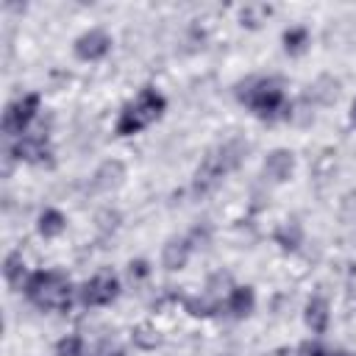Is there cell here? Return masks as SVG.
<instances>
[{"label":"cell","instance_id":"obj_1","mask_svg":"<svg viewBox=\"0 0 356 356\" xmlns=\"http://www.w3.org/2000/svg\"><path fill=\"white\" fill-rule=\"evenodd\" d=\"M22 292L42 312H70L72 298H75L72 281L61 270H33V273H28V278L22 284Z\"/></svg>","mask_w":356,"mask_h":356},{"label":"cell","instance_id":"obj_2","mask_svg":"<svg viewBox=\"0 0 356 356\" xmlns=\"http://www.w3.org/2000/svg\"><path fill=\"white\" fill-rule=\"evenodd\" d=\"M164 111H167V97L156 86H142L139 95L134 100H128L122 106V111L117 114L114 134L117 136H136L145 128H150L156 120H161Z\"/></svg>","mask_w":356,"mask_h":356},{"label":"cell","instance_id":"obj_3","mask_svg":"<svg viewBox=\"0 0 356 356\" xmlns=\"http://www.w3.org/2000/svg\"><path fill=\"white\" fill-rule=\"evenodd\" d=\"M245 156H248V142L242 139H228L220 147H214L195 172V192L197 195L211 192L228 172H234L245 161Z\"/></svg>","mask_w":356,"mask_h":356},{"label":"cell","instance_id":"obj_4","mask_svg":"<svg viewBox=\"0 0 356 356\" xmlns=\"http://www.w3.org/2000/svg\"><path fill=\"white\" fill-rule=\"evenodd\" d=\"M239 100L250 108L253 117L259 120H278V117H289V103H286V92L275 78H256L245 86V92H239Z\"/></svg>","mask_w":356,"mask_h":356},{"label":"cell","instance_id":"obj_5","mask_svg":"<svg viewBox=\"0 0 356 356\" xmlns=\"http://www.w3.org/2000/svg\"><path fill=\"white\" fill-rule=\"evenodd\" d=\"M78 298L86 309H100V306H111L120 298V278L114 270H100L95 273L89 281H83V286L78 289Z\"/></svg>","mask_w":356,"mask_h":356},{"label":"cell","instance_id":"obj_6","mask_svg":"<svg viewBox=\"0 0 356 356\" xmlns=\"http://www.w3.org/2000/svg\"><path fill=\"white\" fill-rule=\"evenodd\" d=\"M39 103H42L39 92H28V95L17 97L14 103H8V106H6V114H3V131H6L11 139L25 136L28 128H31V122H33L36 114H39Z\"/></svg>","mask_w":356,"mask_h":356},{"label":"cell","instance_id":"obj_7","mask_svg":"<svg viewBox=\"0 0 356 356\" xmlns=\"http://www.w3.org/2000/svg\"><path fill=\"white\" fill-rule=\"evenodd\" d=\"M11 156L19 161H28V164H44V161H50L53 147H50L44 134H25V136L14 139Z\"/></svg>","mask_w":356,"mask_h":356},{"label":"cell","instance_id":"obj_8","mask_svg":"<svg viewBox=\"0 0 356 356\" xmlns=\"http://www.w3.org/2000/svg\"><path fill=\"white\" fill-rule=\"evenodd\" d=\"M72 50H75V56H78L81 61H100V58L108 56V50H111V36H108L103 28H89V31H83V33L75 39Z\"/></svg>","mask_w":356,"mask_h":356},{"label":"cell","instance_id":"obj_9","mask_svg":"<svg viewBox=\"0 0 356 356\" xmlns=\"http://www.w3.org/2000/svg\"><path fill=\"white\" fill-rule=\"evenodd\" d=\"M261 172H264L267 181H273V184H284V181H289V175L295 172V156H292L289 150L278 147V150L267 153Z\"/></svg>","mask_w":356,"mask_h":356},{"label":"cell","instance_id":"obj_10","mask_svg":"<svg viewBox=\"0 0 356 356\" xmlns=\"http://www.w3.org/2000/svg\"><path fill=\"white\" fill-rule=\"evenodd\" d=\"M222 306H225L228 317H234V320H245V317H250L253 309H256V292H253V286H248V284H236V286L228 292V298H225Z\"/></svg>","mask_w":356,"mask_h":356},{"label":"cell","instance_id":"obj_11","mask_svg":"<svg viewBox=\"0 0 356 356\" xmlns=\"http://www.w3.org/2000/svg\"><path fill=\"white\" fill-rule=\"evenodd\" d=\"M189 256H192V242H189V236H172V239H167L164 248H161V267L170 270V273L184 270L186 261H189Z\"/></svg>","mask_w":356,"mask_h":356},{"label":"cell","instance_id":"obj_12","mask_svg":"<svg viewBox=\"0 0 356 356\" xmlns=\"http://www.w3.org/2000/svg\"><path fill=\"white\" fill-rule=\"evenodd\" d=\"M303 323L312 334H325L328 331V323H331V312H328V300L323 295H312L303 306Z\"/></svg>","mask_w":356,"mask_h":356},{"label":"cell","instance_id":"obj_13","mask_svg":"<svg viewBox=\"0 0 356 356\" xmlns=\"http://www.w3.org/2000/svg\"><path fill=\"white\" fill-rule=\"evenodd\" d=\"M36 231L44 236V239H56L67 231V217L64 211H58L56 206H44L36 217Z\"/></svg>","mask_w":356,"mask_h":356},{"label":"cell","instance_id":"obj_14","mask_svg":"<svg viewBox=\"0 0 356 356\" xmlns=\"http://www.w3.org/2000/svg\"><path fill=\"white\" fill-rule=\"evenodd\" d=\"M122 178H125V164L120 161V159H111V161H103L100 167H97V172H95V189H114V186H120L122 184Z\"/></svg>","mask_w":356,"mask_h":356},{"label":"cell","instance_id":"obj_15","mask_svg":"<svg viewBox=\"0 0 356 356\" xmlns=\"http://www.w3.org/2000/svg\"><path fill=\"white\" fill-rule=\"evenodd\" d=\"M281 42H284V50L289 56H303L309 50V44H312V36H309V28L306 25H289L284 31Z\"/></svg>","mask_w":356,"mask_h":356},{"label":"cell","instance_id":"obj_16","mask_svg":"<svg viewBox=\"0 0 356 356\" xmlns=\"http://www.w3.org/2000/svg\"><path fill=\"white\" fill-rule=\"evenodd\" d=\"M3 278H6V284H8L11 289H17V286H22V284H25L28 273H25L22 250H11V253L6 256V261H3Z\"/></svg>","mask_w":356,"mask_h":356},{"label":"cell","instance_id":"obj_17","mask_svg":"<svg viewBox=\"0 0 356 356\" xmlns=\"http://www.w3.org/2000/svg\"><path fill=\"white\" fill-rule=\"evenodd\" d=\"M270 14H273V6H267V3H245L239 8V22L245 28H259L261 22H267Z\"/></svg>","mask_w":356,"mask_h":356},{"label":"cell","instance_id":"obj_18","mask_svg":"<svg viewBox=\"0 0 356 356\" xmlns=\"http://www.w3.org/2000/svg\"><path fill=\"white\" fill-rule=\"evenodd\" d=\"M131 339H134V345L142 348V350H156V348L161 345V334H159V328L150 325V323H139V325H134Z\"/></svg>","mask_w":356,"mask_h":356},{"label":"cell","instance_id":"obj_19","mask_svg":"<svg viewBox=\"0 0 356 356\" xmlns=\"http://www.w3.org/2000/svg\"><path fill=\"white\" fill-rule=\"evenodd\" d=\"M275 242L284 248V250H295L300 242H303V228L298 220H286L278 231H275Z\"/></svg>","mask_w":356,"mask_h":356},{"label":"cell","instance_id":"obj_20","mask_svg":"<svg viewBox=\"0 0 356 356\" xmlns=\"http://www.w3.org/2000/svg\"><path fill=\"white\" fill-rule=\"evenodd\" d=\"M184 309H186L192 317H209V314H214V312L220 309V303L211 300L206 292H200V295H186V298H184Z\"/></svg>","mask_w":356,"mask_h":356},{"label":"cell","instance_id":"obj_21","mask_svg":"<svg viewBox=\"0 0 356 356\" xmlns=\"http://www.w3.org/2000/svg\"><path fill=\"white\" fill-rule=\"evenodd\" d=\"M53 356H86V342L81 334H67L56 342Z\"/></svg>","mask_w":356,"mask_h":356},{"label":"cell","instance_id":"obj_22","mask_svg":"<svg viewBox=\"0 0 356 356\" xmlns=\"http://www.w3.org/2000/svg\"><path fill=\"white\" fill-rule=\"evenodd\" d=\"M92 356H125V348L117 342V339H100L97 342V348L92 350Z\"/></svg>","mask_w":356,"mask_h":356},{"label":"cell","instance_id":"obj_23","mask_svg":"<svg viewBox=\"0 0 356 356\" xmlns=\"http://www.w3.org/2000/svg\"><path fill=\"white\" fill-rule=\"evenodd\" d=\"M298 356H331V350L317 339H306L298 345Z\"/></svg>","mask_w":356,"mask_h":356},{"label":"cell","instance_id":"obj_24","mask_svg":"<svg viewBox=\"0 0 356 356\" xmlns=\"http://www.w3.org/2000/svg\"><path fill=\"white\" fill-rule=\"evenodd\" d=\"M147 275H150L147 259H131V261H128V278H131V281H142V278H147Z\"/></svg>","mask_w":356,"mask_h":356},{"label":"cell","instance_id":"obj_25","mask_svg":"<svg viewBox=\"0 0 356 356\" xmlns=\"http://www.w3.org/2000/svg\"><path fill=\"white\" fill-rule=\"evenodd\" d=\"M267 356H298V348H289V345H281V348H273Z\"/></svg>","mask_w":356,"mask_h":356},{"label":"cell","instance_id":"obj_26","mask_svg":"<svg viewBox=\"0 0 356 356\" xmlns=\"http://www.w3.org/2000/svg\"><path fill=\"white\" fill-rule=\"evenodd\" d=\"M350 122H353V125H356V100H353V103H350Z\"/></svg>","mask_w":356,"mask_h":356},{"label":"cell","instance_id":"obj_27","mask_svg":"<svg viewBox=\"0 0 356 356\" xmlns=\"http://www.w3.org/2000/svg\"><path fill=\"white\" fill-rule=\"evenodd\" d=\"M331 356H353V353H348V350H331Z\"/></svg>","mask_w":356,"mask_h":356}]
</instances>
